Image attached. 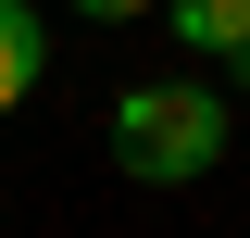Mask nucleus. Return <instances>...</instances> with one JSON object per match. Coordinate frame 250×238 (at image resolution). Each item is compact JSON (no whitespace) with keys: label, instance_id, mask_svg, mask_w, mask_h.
<instances>
[{"label":"nucleus","instance_id":"1","mask_svg":"<svg viewBox=\"0 0 250 238\" xmlns=\"http://www.w3.org/2000/svg\"><path fill=\"white\" fill-rule=\"evenodd\" d=\"M113 163L138 188H200L225 163V88H188V75H150V88L113 100Z\"/></svg>","mask_w":250,"mask_h":238},{"label":"nucleus","instance_id":"2","mask_svg":"<svg viewBox=\"0 0 250 238\" xmlns=\"http://www.w3.org/2000/svg\"><path fill=\"white\" fill-rule=\"evenodd\" d=\"M38 75H50V25H38L25 0H0V113H25Z\"/></svg>","mask_w":250,"mask_h":238},{"label":"nucleus","instance_id":"3","mask_svg":"<svg viewBox=\"0 0 250 238\" xmlns=\"http://www.w3.org/2000/svg\"><path fill=\"white\" fill-rule=\"evenodd\" d=\"M150 13H163V25H175V38H188L200 63H225V50H250V0H150Z\"/></svg>","mask_w":250,"mask_h":238},{"label":"nucleus","instance_id":"4","mask_svg":"<svg viewBox=\"0 0 250 238\" xmlns=\"http://www.w3.org/2000/svg\"><path fill=\"white\" fill-rule=\"evenodd\" d=\"M75 13H100V25H125V13H150V0H75Z\"/></svg>","mask_w":250,"mask_h":238}]
</instances>
